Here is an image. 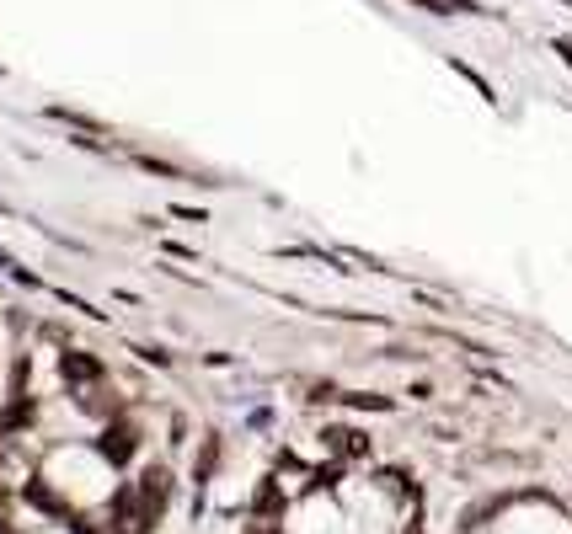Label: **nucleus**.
I'll list each match as a JSON object with an SVG mask.
<instances>
[{
    "label": "nucleus",
    "mask_w": 572,
    "mask_h": 534,
    "mask_svg": "<svg viewBox=\"0 0 572 534\" xmlns=\"http://www.w3.org/2000/svg\"><path fill=\"white\" fill-rule=\"evenodd\" d=\"M273 508H284V497L273 492V481H262L257 486V513H273Z\"/></svg>",
    "instance_id": "nucleus-8"
},
{
    "label": "nucleus",
    "mask_w": 572,
    "mask_h": 534,
    "mask_svg": "<svg viewBox=\"0 0 572 534\" xmlns=\"http://www.w3.org/2000/svg\"><path fill=\"white\" fill-rule=\"evenodd\" d=\"M139 529H145V513H139L134 486H123V492L113 497V534H139Z\"/></svg>",
    "instance_id": "nucleus-2"
},
{
    "label": "nucleus",
    "mask_w": 572,
    "mask_h": 534,
    "mask_svg": "<svg viewBox=\"0 0 572 534\" xmlns=\"http://www.w3.org/2000/svg\"><path fill=\"white\" fill-rule=\"evenodd\" d=\"M102 454H107L113 465L129 460V454H134V428H129V422H113V428L102 433Z\"/></svg>",
    "instance_id": "nucleus-4"
},
{
    "label": "nucleus",
    "mask_w": 572,
    "mask_h": 534,
    "mask_svg": "<svg viewBox=\"0 0 572 534\" xmlns=\"http://www.w3.org/2000/svg\"><path fill=\"white\" fill-rule=\"evenodd\" d=\"M353 406H369V412H391V401H385V396H348Z\"/></svg>",
    "instance_id": "nucleus-9"
},
{
    "label": "nucleus",
    "mask_w": 572,
    "mask_h": 534,
    "mask_svg": "<svg viewBox=\"0 0 572 534\" xmlns=\"http://www.w3.org/2000/svg\"><path fill=\"white\" fill-rule=\"evenodd\" d=\"M27 417H33V401H27V396H17V401L6 406V417H0V428H6V433H17Z\"/></svg>",
    "instance_id": "nucleus-7"
},
{
    "label": "nucleus",
    "mask_w": 572,
    "mask_h": 534,
    "mask_svg": "<svg viewBox=\"0 0 572 534\" xmlns=\"http://www.w3.org/2000/svg\"><path fill=\"white\" fill-rule=\"evenodd\" d=\"M423 11H434V17H471L476 0H417Z\"/></svg>",
    "instance_id": "nucleus-6"
},
{
    "label": "nucleus",
    "mask_w": 572,
    "mask_h": 534,
    "mask_svg": "<svg viewBox=\"0 0 572 534\" xmlns=\"http://www.w3.org/2000/svg\"><path fill=\"white\" fill-rule=\"evenodd\" d=\"M59 374H65L70 385H97L102 380V364L91 353H59Z\"/></svg>",
    "instance_id": "nucleus-3"
},
{
    "label": "nucleus",
    "mask_w": 572,
    "mask_h": 534,
    "mask_svg": "<svg viewBox=\"0 0 572 534\" xmlns=\"http://www.w3.org/2000/svg\"><path fill=\"white\" fill-rule=\"evenodd\" d=\"M134 497H139V513H145V524H156L161 508H166V497H172V476H166V470H150V476L134 486Z\"/></svg>",
    "instance_id": "nucleus-1"
},
{
    "label": "nucleus",
    "mask_w": 572,
    "mask_h": 534,
    "mask_svg": "<svg viewBox=\"0 0 572 534\" xmlns=\"http://www.w3.org/2000/svg\"><path fill=\"white\" fill-rule=\"evenodd\" d=\"M257 534H268V529H257Z\"/></svg>",
    "instance_id": "nucleus-10"
},
{
    "label": "nucleus",
    "mask_w": 572,
    "mask_h": 534,
    "mask_svg": "<svg viewBox=\"0 0 572 534\" xmlns=\"http://www.w3.org/2000/svg\"><path fill=\"white\" fill-rule=\"evenodd\" d=\"M327 444L343 454V460H364V454H369V433H359V428H332Z\"/></svg>",
    "instance_id": "nucleus-5"
}]
</instances>
